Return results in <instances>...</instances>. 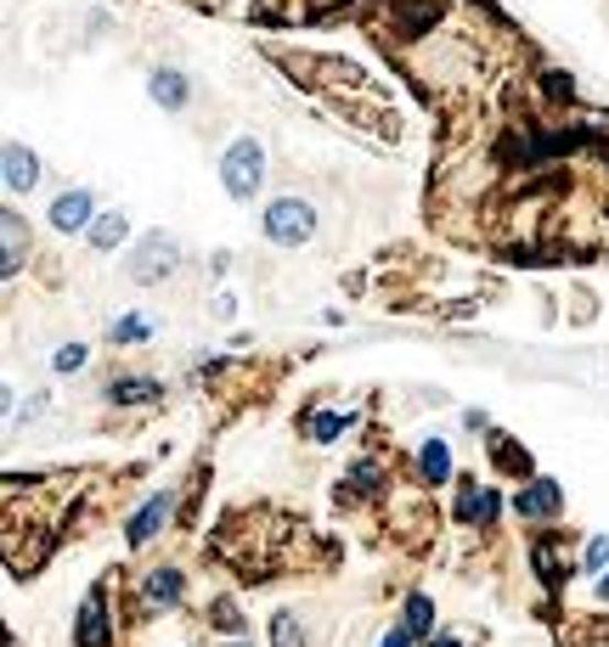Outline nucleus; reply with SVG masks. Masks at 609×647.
<instances>
[{
    "label": "nucleus",
    "mask_w": 609,
    "mask_h": 647,
    "mask_svg": "<svg viewBox=\"0 0 609 647\" xmlns=\"http://www.w3.org/2000/svg\"><path fill=\"white\" fill-rule=\"evenodd\" d=\"M148 96H153V108H164V113H181L186 108V96H193V85H186V74L181 68H153L148 74Z\"/></svg>",
    "instance_id": "nucleus-5"
},
{
    "label": "nucleus",
    "mask_w": 609,
    "mask_h": 647,
    "mask_svg": "<svg viewBox=\"0 0 609 647\" xmlns=\"http://www.w3.org/2000/svg\"><path fill=\"white\" fill-rule=\"evenodd\" d=\"M220 186L238 197V204H254L260 186H265V146L254 135H238L220 153Z\"/></svg>",
    "instance_id": "nucleus-1"
},
{
    "label": "nucleus",
    "mask_w": 609,
    "mask_h": 647,
    "mask_svg": "<svg viewBox=\"0 0 609 647\" xmlns=\"http://www.w3.org/2000/svg\"><path fill=\"white\" fill-rule=\"evenodd\" d=\"M148 332H153L148 316H124V321H113V343H142Z\"/></svg>",
    "instance_id": "nucleus-17"
},
{
    "label": "nucleus",
    "mask_w": 609,
    "mask_h": 647,
    "mask_svg": "<svg viewBox=\"0 0 609 647\" xmlns=\"http://www.w3.org/2000/svg\"><path fill=\"white\" fill-rule=\"evenodd\" d=\"M339 434H345V417H334V412H327V417H316V423H311V439H316V445H327V439H339Z\"/></svg>",
    "instance_id": "nucleus-19"
},
{
    "label": "nucleus",
    "mask_w": 609,
    "mask_h": 647,
    "mask_svg": "<svg viewBox=\"0 0 609 647\" xmlns=\"http://www.w3.org/2000/svg\"><path fill=\"white\" fill-rule=\"evenodd\" d=\"M18 254H23V220L7 209V271H18Z\"/></svg>",
    "instance_id": "nucleus-18"
},
{
    "label": "nucleus",
    "mask_w": 609,
    "mask_h": 647,
    "mask_svg": "<svg viewBox=\"0 0 609 647\" xmlns=\"http://www.w3.org/2000/svg\"><path fill=\"white\" fill-rule=\"evenodd\" d=\"M209 614H215V619H220L226 630H238V625H243V619H238V603H231V596H220V603H215Z\"/></svg>",
    "instance_id": "nucleus-21"
},
{
    "label": "nucleus",
    "mask_w": 609,
    "mask_h": 647,
    "mask_svg": "<svg viewBox=\"0 0 609 647\" xmlns=\"http://www.w3.org/2000/svg\"><path fill=\"white\" fill-rule=\"evenodd\" d=\"M52 366H57V372H79V366H85V343H63Z\"/></svg>",
    "instance_id": "nucleus-20"
},
{
    "label": "nucleus",
    "mask_w": 609,
    "mask_h": 647,
    "mask_svg": "<svg viewBox=\"0 0 609 647\" xmlns=\"http://www.w3.org/2000/svg\"><path fill=\"white\" fill-rule=\"evenodd\" d=\"M497 513H502V495H497V490L463 484V495H457V518H463V524H491Z\"/></svg>",
    "instance_id": "nucleus-7"
},
{
    "label": "nucleus",
    "mask_w": 609,
    "mask_h": 647,
    "mask_svg": "<svg viewBox=\"0 0 609 647\" xmlns=\"http://www.w3.org/2000/svg\"><path fill=\"white\" fill-rule=\"evenodd\" d=\"M271 647H305V630H300L294 614H276L271 619Z\"/></svg>",
    "instance_id": "nucleus-16"
},
{
    "label": "nucleus",
    "mask_w": 609,
    "mask_h": 647,
    "mask_svg": "<svg viewBox=\"0 0 609 647\" xmlns=\"http://www.w3.org/2000/svg\"><path fill=\"white\" fill-rule=\"evenodd\" d=\"M429 625H435V603H429V596H406V630L424 636Z\"/></svg>",
    "instance_id": "nucleus-15"
},
{
    "label": "nucleus",
    "mask_w": 609,
    "mask_h": 647,
    "mask_svg": "<svg viewBox=\"0 0 609 647\" xmlns=\"http://www.w3.org/2000/svg\"><path fill=\"white\" fill-rule=\"evenodd\" d=\"M558 502H565V495H558V484H553V479H536V484H531V490H525L513 507H520V518L542 524V518H558Z\"/></svg>",
    "instance_id": "nucleus-8"
},
{
    "label": "nucleus",
    "mask_w": 609,
    "mask_h": 647,
    "mask_svg": "<svg viewBox=\"0 0 609 647\" xmlns=\"http://www.w3.org/2000/svg\"><path fill=\"white\" fill-rule=\"evenodd\" d=\"M598 596H609V574H603V580H598Z\"/></svg>",
    "instance_id": "nucleus-24"
},
{
    "label": "nucleus",
    "mask_w": 609,
    "mask_h": 647,
    "mask_svg": "<svg viewBox=\"0 0 609 647\" xmlns=\"http://www.w3.org/2000/svg\"><path fill=\"white\" fill-rule=\"evenodd\" d=\"M79 647H108V614H102V596H90L79 608V625H74Z\"/></svg>",
    "instance_id": "nucleus-10"
},
{
    "label": "nucleus",
    "mask_w": 609,
    "mask_h": 647,
    "mask_svg": "<svg viewBox=\"0 0 609 647\" xmlns=\"http://www.w3.org/2000/svg\"><path fill=\"white\" fill-rule=\"evenodd\" d=\"M90 220H97V197H90L85 186H74V191H57V204H52V226L57 231H90Z\"/></svg>",
    "instance_id": "nucleus-3"
},
{
    "label": "nucleus",
    "mask_w": 609,
    "mask_h": 647,
    "mask_svg": "<svg viewBox=\"0 0 609 647\" xmlns=\"http://www.w3.org/2000/svg\"><path fill=\"white\" fill-rule=\"evenodd\" d=\"M181 591H186V574H181V569H153V574H148V603H153V608L181 603Z\"/></svg>",
    "instance_id": "nucleus-11"
},
{
    "label": "nucleus",
    "mask_w": 609,
    "mask_h": 647,
    "mask_svg": "<svg viewBox=\"0 0 609 647\" xmlns=\"http://www.w3.org/2000/svg\"><path fill=\"white\" fill-rule=\"evenodd\" d=\"M124 242V215H97L90 220V248L97 254H108V248H119Z\"/></svg>",
    "instance_id": "nucleus-13"
},
{
    "label": "nucleus",
    "mask_w": 609,
    "mask_h": 647,
    "mask_svg": "<svg viewBox=\"0 0 609 647\" xmlns=\"http://www.w3.org/2000/svg\"><path fill=\"white\" fill-rule=\"evenodd\" d=\"M108 394H113V401H119V406H142V401H159V394H164V388H159L153 377H119V383H113Z\"/></svg>",
    "instance_id": "nucleus-12"
},
{
    "label": "nucleus",
    "mask_w": 609,
    "mask_h": 647,
    "mask_svg": "<svg viewBox=\"0 0 609 647\" xmlns=\"http://www.w3.org/2000/svg\"><path fill=\"white\" fill-rule=\"evenodd\" d=\"M164 518H170V495H153V502H148L142 513H135V518H130L124 540H130V546H148V540H153V535L164 529Z\"/></svg>",
    "instance_id": "nucleus-9"
},
{
    "label": "nucleus",
    "mask_w": 609,
    "mask_h": 647,
    "mask_svg": "<svg viewBox=\"0 0 609 647\" xmlns=\"http://www.w3.org/2000/svg\"><path fill=\"white\" fill-rule=\"evenodd\" d=\"M603 563H609V540H592L587 546V569H603Z\"/></svg>",
    "instance_id": "nucleus-22"
},
{
    "label": "nucleus",
    "mask_w": 609,
    "mask_h": 647,
    "mask_svg": "<svg viewBox=\"0 0 609 647\" xmlns=\"http://www.w3.org/2000/svg\"><path fill=\"white\" fill-rule=\"evenodd\" d=\"M417 462H424V473H429V479H452V451H446L441 439H429L424 451H417Z\"/></svg>",
    "instance_id": "nucleus-14"
},
{
    "label": "nucleus",
    "mask_w": 609,
    "mask_h": 647,
    "mask_svg": "<svg viewBox=\"0 0 609 647\" xmlns=\"http://www.w3.org/2000/svg\"><path fill=\"white\" fill-rule=\"evenodd\" d=\"M265 237L276 248H305L316 237V209L305 197H276V204H265Z\"/></svg>",
    "instance_id": "nucleus-2"
},
{
    "label": "nucleus",
    "mask_w": 609,
    "mask_h": 647,
    "mask_svg": "<svg viewBox=\"0 0 609 647\" xmlns=\"http://www.w3.org/2000/svg\"><path fill=\"white\" fill-rule=\"evenodd\" d=\"M40 158H34V146H23V141H7V191L12 197H23V191H34L40 186Z\"/></svg>",
    "instance_id": "nucleus-6"
},
{
    "label": "nucleus",
    "mask_w": 609,
    "mask_h": 647,
    "mask_svg": "<svg viewBox=\"0 0 609 647\" xmlns=\"http://www.w3.org/2000/svg\"><path fill=\"white\" fill-rule=\"evenodd\" d=\"M170 265H175V242H170L164 231H153V237L142 242V254L130 260V276H135V282H159V276H170Z\"/></svg>",
    "instance_id": "nucleus-4"
},
{
    "label": "nucleus",
    "mask_w": 609,
    "mask_h": 647,
    "mask_svg": "<svg viewBox=\"0 0 609 647\" xmlns=\"http://www.w3.org/2000/svg\"><path fill=\"white\" fill-rule=\"evenodd\" d=\"M379 647H412V630H406V625H401V630H390V636H384V641H379Z\"/></svg>",
    "instance_id": "nucleus-23"
}]
</instances>
